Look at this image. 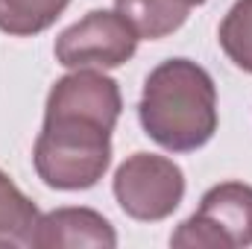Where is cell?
<instances>
[{
    "mask_svg": "<svg viewBox=\"0 0 252 249\" xmlns=\"http://www.w3.org/2000/svg\"><path fill=\"white\" fill-rule=\"evenodd\" d=\"M124 109L121 88L103 70H70L56 79L32 150L38 179L56 190H88L112 164V132Z\"/></svg>",
    "mask_w": 252,
    "mask_h": 249,
    "instance_id": "1",
    "label": "cell"
},
{
    "mask_svg": "<svg viewBox=\"0 0 252 249\" xmlns=\"http://www.w3.org/2000/svg\"><path fill=\"white\" fill-rule=\"evenodd\" d=\"M138 121L144 132L170 153L205 147L220 124L211 73L190 59H167L144 79Z\"/></svg>",
    "mask_w": 252,
    "mask_h": 249,
    "instance_id": "2",
    "label": "cell"
},
{
    "mask_svg": "<svg viewBox=\"0 0 252 249\" xmlns=\"http://www.w3.org/2000/svg\"><path fill=\"white\" fill-rule=\"evenodd\" d=\"M170 244L188 249L252 247V185L220 182L208 187L199 208L170 235Z\"/></svg>",
    "mask_w": 252,
    "mask_h": 249,
    "instance_id": "3",
    "label": "cell"
},
{
    "mask_svg": "<svg viewBox=\"0 0 252 249\" xmlns=\"http://www.w3.org/2000/svg\"><path fill=\"white\" fill-rule=\"evenodd\" d=\"M112 190L126 217L138 223H158L182 205L185 173L167 156L135 153L115 170Z\"/></svg>",
    "mask_w": 252,
    "mask_h": 249,
    "instance_id": "4",
    "label": "cell"
},
{
    "mask_svg": "<svg viewBox=\"0 0 252 249\" xmlns=\"http://www.w3.org/2000/svg\"><path fill=\"white\" fill-rule=\"evenodd\" d=\"M138 32L126 24L124 15L94 9L82 21L59 32L53 53L56 62L67 70H112L126 64L138 50Z\"/></svg>",
    "mask_w": 252,
    "mask_h": 249,
    "instance_id": "5",
    "label": "cell"
},
{
    "mask_svg": "<svg viewBox=\"0 0 252 249\" xmlns=\"http://www.w3.org/2000/svg\"><path fill=\"white\" fill-rule=\"evenodd\" d=\"M35 247L41 249H76V247H103L112 249L118 247V235L112 229V223L94 211V208H82V205H67L41 214L38 220V235H35Z\"/></svg>",
    "mask_w": 252,
    "mask_h": 249,
    "instance_id": "6",
    "label": "cell"
},
{
    "mask_svg": "<svg viewBox=\"0 0 252 249\" xmlns=\"http://www.w3.org/2000/svg\"><path fill=\"white\" fill-rule=\"evenodd\" d=\"M38 220L35 202L0 170V247H35Z\"/></svg>",
    "mask_w": 252,
    "mask_h": 249,
    "instance_id": "7",
    "label": "cell"
},
{
    "mask_svg": "<svg viewBox=\"0 0 252 249\" xmlns=\"http://www.w3.org/2000/svg\"><path fill=\"white\" fill-rule=\"evenodd\" d=\"M115 12L124 15L138 38L158 41L173 35L188 21V6L182 0H115Z\"/></svg>",
    "mask_w": 252,
    "mask_h": 249,
    "instance_id": "8",
    "label": "cell"
},
{
    "mask_svg": "<svg viewBox=\"0 0 252 249\" xmlns=\"http://www.w3.org/2000/svg\"><path fill=\"white\" fill-rule=\"evenodd\" d=\"M70 0H0V32L30 38L56 24Z\"/></svg>",
    "mask_w": 252,
    "mask_h": 249,
    "instance_id": "9",
    "label": "cell"
},
{
    "mask_svg": "<svg viewBox=\"0 0 252 249\" xmlns=\"http://www.w3.org/2000/svg\"><path fill=\"white\" fill-rule=\"evenodd\" d=\"M217 41L229 62L252 73V0H238L220 21Z\"/></svg>",
    "mask_w": 252,
    "mask_h": 249,
    "instance_id": "10",
    "label": "cell"
},
{
    "mask_svg": "<svg viewBox=\"0 0 252 249\" xmlns=\"http://www.w3.org/2000/svg\"><path fill=\"white\" fill-rule=\"evenodd\" d=\"M182 3H185V6H188V9H193V6H202V3H205V0H182Z\"/></svg>",
    "mask_w": 252,
    "mask_h": 249,
    "instance_id": "11",
    "label": "cell"
}]
</instances>
